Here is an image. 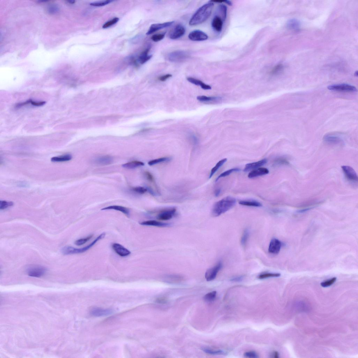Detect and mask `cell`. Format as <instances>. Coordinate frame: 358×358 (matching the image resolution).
Listing matches in <instances>:
<instances>
[{
	"label": "cell",
	"instance_id": "6f0895ef",
	"mask_svg": "<svg viewBox=\"0 0 358 358\" xmlns=\"http://www.w3.org/2000/svg\"><path fill=\"white\" fill-rule=\"evenodd\" d=\"M69 3H71V4H74V3H75V1H69Z\"/></svg>",
	"mask_w": 358,
	"mask_h": 358
},
{
	"label": "cell",
	"instance_id": "bcb514c9",
	"mask_svg": "<svg viewBox=\"0 0 358 358\" xmlns=\"http://www.w3.org/2000/svg\"><path fill=\"white\" fill-rule=\"evenodd\" d=\"M246 357L250 358H257L259 357L257 353L254 351H250L245 352L244 354Z\"/></svg>",
	"mask_w": 358,
	"mask_h": 358
},
{
	"label": "cell",
	"instance_id": "5bb4252c",
	"mask_svg": "<svg viewBox=\"0 0 358 358\" xmlns=\"http://www.w3.org/2000/svg\"><path fill=\"white\" fill-rule=\"evenodd\" d=\"M224 22L223 19L219 16L215 15L212 20V27L216 32H221L223 29Z\"/></svg>",
	"mask_w": 358,
	"mask_h": 358
},
{
	"label": "cell",
	"instance_id": "b9f144b4",
	"mask_svg": "<svg viewBox=\"0 0 358 358\" xmlns=\"http://www.w3.org/2000/svg\"><path fill=\"white\" fill-rule=\"evenodd\" d=\"M119 20V19L118 18H115L114 19L108 21L103 25V28H106L110 27V26H113V25H115L117 23Z\"/></svg>",
	"mask_w": 358,
	"mask_h": 358
},
{
	"label": "cell",
	"instance_id": "30bf717a",
	"mask_svg": "<svg viewBox=\"0 0 358 358\" xmlns=\"http://www.w3.org/2000/svg\"><path fill=\"white\" fill-rule=\"evenodd\" d=\"M185 32L186 29L184 26L181 24H178L170 32L169 37L170 39L175 40L183 36Z\"/></svg>",
	"mask_w": 358,
	"mask_h": 358
},
{
	"label": "cell",
	"instance_id": "60d3db41",
	"mask_svg": "<svg viewBox=\"0 0 358 358\" xmlns=\"http://www.w3.org/2000/svg\"><path fill=\"white\" fill-rule=\"evenodd\" d=\"M165 32L161 34H155L153 35L152 37H151V39L153 41L158 42L162 40L165 37Z\"/></svg>",
	"mask_w": 358,
	"mask_h": 358
},
{
	"label": "cell",
	"instance_id": "8d00e7d4",
	"mask_svg": "<svg viewBox=\"0 0 358 358\" xmlns=\"http://www.w3.org/2000/svg\"><path fill=\"white\" fill-rule=\"evenodd\" d=\"M249 230L247 229H245L244 231L241 241V245L243 246H245L246 244L249 237Z\"/></svg>",
	"mask_w": 358,
	"mask_h": 358
},
{
	"label": "cell",
	"instance_id": "f546056e",
	"mask_svg": "<svg viewBox=\"0 0 358 358\" xmlns=\"http://www.w3.org/2000/svg\"><path fill=\"white\" fill-rule=\"evenodd\" d=\"M275 164L276 165H288L290 164L289 162L286 158L280 157L276 158L274 162Z\"/></svg>",
	"mask_w": 358,
	"mask_h": 358
},
{
	"label": "cell",
	"instance_id": "11a10c76",
	"mask_svg": "<svg viewBox=\"0 0 358 358\" xmlns=\"http://www.w3.org/2000/svg\"><path fill=\"white\" fill-rule=\"evenodd\" d=\"M221 190L220 188H218L217 189L215 190V196H218L221 193Z\"/></svg>",
	"mask_w": 358,
	"mask_h": 358
},
{
	"label": "cell",
	"instance_id": "3957f363",
	"mask_svg": "<svg viewBox=\"0 0 358 358\" xmlns=\"http://www.w3.org/2000/svg\"><path fill=\"white\" fill-rule=\"evenodd\" d=\"M106 233H103L100 235L98 237L96 238L95 240H94L91 243L86 247L82 248H76L74 247L70 246H66L63 248L62 249V252L64 255H71L77 254L82 253L86 252L90 248L93 246L96 243H97L98 241L99 240L103 239L106 236Z\"/></svg>",
	"mask_w": 358,
	"mask_h": 358
},
{
	"label": "cell",
	"instance_id": "9f6ffc18",
	"mask_svg": "<svg viewBox=\"0 0 358 358\" xmlns=\"http://www.w3.org/2000/svg\"><path fill=\"white\" fill-rule=\"evenodd\" d=\"M272 357L278 358L279 357V354L277 352H273V353L272 355Z\"/></svg>",
	"mask_w": 358,
	"mask_h": 358
},
{
	"label": "cell",
	"instance_id": "8fae6325",
	"mask_svg": "<svg viewBox=\"0 0 358 358\" xmlns=\"http://www.w3.org/2000/svg\"><path fill=\"white\" fill-rule=\"evenodd\" d=\"M188 38L191 40L194 41H199L207 40L208 36L203 32L200 30H196L189 33Z\"/></svg>",
	"mask_w": 358,
	"mask_h": 358
},
{
	"label": "cell",
	"instance_id": "7c38bea8",
	"mask_svg": "<svg viewBox=\"0 0 358 358\" xmlns=\"http://www.w3.org/2000/svg\"><path fill=\"white\" fill-rule=\"evenodd\" d=\"M282 243L277 238H274L271 241L269 245V252L273 254H277L280 252Z\"/></svg>",
	"mask_w": 358,
	"mask_h": 358
},
{
	"label": "cell",
	"instance_id": "d6986e66",
	"mask_svg": "<svg viewBox=\"0 0 358 358\" xmlns=\"http://www.w3.org/2000/svg\"><path fill=\"white\" fill-rule=\"evenodd\" d=\"M113 311L109 309H94L91 311V314L96 317L106 316L112 314Z\"/></svg>",
	"mask_w": 358,
	"mask_h": 358
},
{
	"label": "cell",
	"instance_id": "ba28073f",
	"mask_svg": "<svg viewBox=\"0 0 358 358\" xmlns=\"http://www.w3.org/2000/svg\"><path fill=\"white\" fill-rule=\"evenodd\" d=\"M342 169L347 179L352 182H357V174L352 167L348 165H343L342 167Z\"/></svg>",
	"mask_w": 358,
	"mask_h": 358
},
{
	"label": "cell",
	"instance_id": "c3c4849f",
	"mask_svg": "<svg viewBox=\"0 0 358 358\" xmlns=\"http://www.w3.org/2000/svg\"><path fill=\"white\" fill-rule=\"evenodd\" d=\"M146 177V179L148 180L149 181L151 182H153L154 181V178L150 172H146L145 173Z\"/></svg>",
	"mask_w": 358,
	"mask_h": 358
},
{
	"label": "cell",
	"instance_id": "ee69618b",
	"mask_svg": "<svg viewBox=\"0 0 358 358\" xmlns=\"http://www.w3.org/2000/svg\"><path fill=\"white\" fill-rule=\"evenodd\" d=\"M132 190L136 193L143 194L147 191V189L143 187L139 186L132 188Z\"/></svg>",
	"mask_w": 358,
	"mask_h": 358
},
{
	"label": "cell",
	"instance_id": "603a6c76",
	"mask_svg": "<svg viewBox=\"0 0 358 358\" xmlns=\"http://www.w3.org/2000/svg\"><path fill=\"white\" fill-rule=\"evenodd\" d=\"M239 204L241 205L252 206V207H260L262 206L260 203L255 200H243L239 201Z\"/></svg>",
	"mask_w": 358,
	"mask_h": 358
},
{
	"label": "cell",
	"instance_id": "ffe728a7",
	"mask_svg": "<svg viewBox=\"0 0 358 358\" xmlns=\"http://www.w3.org/2000/svg\"><path fill=\"white\" fill-rule=\"evenodd\" d=\"M141 225L144 226H154L158 227H166L170 225V224L163 223L154 220L146 221L142 222L140 223Z\"/></svg>",
	"mask_w": 358,
	"mask_h": 358
},
{
	"label": "cell",
	"instance_id": "f907efd6",
	"mask_svg": "<svg viewBox=\"0 0 358 358\" xmlns=\"http://www.w3.org/2000/svg\"><path fill=\"white\" fill-rule=\"evenodd\" d=\"M167 301V299L165 298H159L156 299V302L160 304H165Z\"/></svg>",
	"mask_w": 358,
	"mask_h": 358
},
{
	"label": "cell",
	"instance_id": "4fadbf2b",
	"mask_svg": "<svg viewBox=\"0 0 358 358\" xmlns=\"http://www.w3.org/2000/svg\"><path fill=\"white\" fill-rule=\"evenodd\" d=\"M174 23V21H170L163 23H158L151 25L149 27L148 31L146 33L147 35L152 34L158 30L163 29V28L169 27L172 25Z\"/></svg>",
	"mask_w": 358,
	"mask_h": 358
},
{
	"label": "cell",
	"instance_id": "7a4b0ae2",
	"mask_svg": "<svg viewBox=\"0 0 358 358\" xmlns=\"http://www.w3.org/2000/svg\"><path fill=\"white\" fill-rule=\"evenodd\" d=\"M236 203V199L232 197L227 196L216 202L214 205L212 215L217 217L226 212L234 206Z\"/></svg>",
	"mask_w": 358,
	"mask_h": 358
},
{
	"label": "cell",
	"instance_id": "1f68e13d",
	"mask_svg": "<svg viewBox=\"0 0 358 358\" xmlns=\"http://www.w3.org/2000/svg\"><path fill=\"white\" fill-rule=\"evenodd\" d=\"M217 295V292L213 291L210 292L208 293L205 295L204 297V299L205 301L207 302H211L215 300V299Z\"/></svg>",
	"mask_w": 358,
	"mask_h": 358
},
{
	"label": "cell",
	"instance_id": "52a82bcc",
	"mask_svg": "<svg viewBox=\"0 0 358 358\" xmlns=\"http://www.w3.org/2000/svg\"><path fill=\"white\" fill-rule=\"evenodd\" d=\"M176 211L175 208H167L160 211L158 213L157 219L160 220H168L172 218L175 215Z\"/></svg>",
	"mask_w": 358,
	"mask_h": 358
},
{
	"label": "cell",
	"instance_id": "9c48e42d",
	"mask_svg": "<svg viewBox=\"0 0 358 358\" xmlns=\"http://www.w3.org/2000/svg\"><path fill=\"white\" fill-rule=\"evenodd\" d=\"M222 263L220 262L215 267L209 269L206 271L205 278L206 281H210L214 279L217 276V274L222 268Z\"/></svg>",
	"mask_w": 358,
	"mask_h": 358
},
{
	"label": "cell",
	"instance_id": "f5cc1de1",
	"mask_svg": "<svg viewBox=\"0 0 358 358\" xmlns=\"http://www.w3.org/2000/svg\"><path fill=\"white\" fill-rule=\"evenodd\" d=\"M201 87H202L203 89L204 90H210L211 89V87L210 85L206 84H205L204 83L201 85Z\"/></svg>",
	"mask_w": 358,
	"mask_h": 358
},
{
	"label": "cell",
	"instance_id": "2e32d148",
	"mask_svg": "<svg viewBox=\"0 0 358 358\" xmlns=\"http://www.w3.org/2000/svg\"><path fill=\"white\" fill-rule=\"evenodd\" d=\"M323 139L327 143L332 144H339L343 141L339 136L334 134H329L325 135Z\"/></svg>",
	"mask_w": 358,
	"mask_h": 358
},
{
	"label": "cell",
	"instance_id": "ab89813d",
	"mask_svg": "<svg viewBox=\"0 0 358 358\" xmlns=\"http://www.w3.org/2000/svg\"><path fill=\"white\" fill-rule=\"evenodd\" d=\"M93 236V235H91L87 237L86 238H81V239H78L75 242V243L76 245L80 246L84 244L87 241L89 240Z\"/></svg>",
	"mask_w": 358,
	"mask_h": 358
},
{
	"label": "cell",
	"instance_id": "d4e9b609",
	"mask_svg": "<svg viewBox=\"0 0 358 358\" xmlns=\"http://www.w3.org/2000/svg\"><path fill=\"white\" fill-rule=\"evenodd\" d=\"M113 161L112 157L109 156H104L98 158L97 162L101 165H108L111 164Z\"/></svg>",
	"mask_w": 358,
	"mask_h": 358
},
{
	"label": "cell",
	"instance_id": "cb8c5ba5",
	"mask_svg": "<svg viewBox=\"0 0 358 358\" xmlns=\"http://www.w3.org/2000/svg\"><path fill=\"white\" fill-rule=\"evenodd\" d=\"M144 165H145V164L143 162L134 161L124 164L122 165V167L124 168L131 169L144 166Z\"/></svg>",
	"mask_w": 358,
	"mask_h": 358
},
{
	"label": "cell",
	"instance_id": "836d02e7",
	"mask_svg": "<svg viewBox=\"0 0 358 358\" xmlns=\"http://www.w3.org/2000/svg\"><path fill=\"white\" fill-rule=\"evenodd\" d=\"M240 170L239 168H234L226 171V172H224L221 174L218 177H217L215 181H218V180L221 178L225 177H226V176L229 175L230 174L232 173L233 172H238V171H239Z\"/></svg>",
	"mask_w": 358,
	"mask_h": 358
},
{
	"label": "cell",
	"instance_id": "f6af8a7d",
	"mask_svg": "<svg viewBox=\"0 0 358 358\" xmlns=\"http://www.w3.org/2000/svg\"><path fill=\"white\" fill-rule=\"evenodd\" d=\"M187 80L193 84L197 85H200V86L203 83L202 81H200V80L192 77L187 78Z\"/></svg>",
	"mask_w": 358,
	"mask_h": 358
},
{
	"label": "cell",
	"instance_id": "277c9868",
	"mask_svg": "<svg viewBox=\"0 0 358 358\" xmlns=\"http://www.w3.org/2000/svg\"><path fill=\"white\" fill-rule=\"evenodd\" d=\"M188 53L183 51H176L171 53L168 55V59L172 62H179L183 61L188 57Z\"/></svg>",
	"mask_w": 358,
	"mask_h": 358
},
{
	"label": "cell",
	"instance_id": "ac0fdd59",
	"mask_svg": "<svg viewBox=\"0 0 358 358\" xmlns=\"http://www.w3.org/2000/svg\"><path fill=\"white\" fill-rule=\"evenodd\" d=\"M269 173L268 169L265 168H259L255 169L250 172L248 174V177L252 179L260 176H262L268 174Z\"/></svg>",
	"mask_w": 358,
	"mask_h": 358
},
{
	"label": "cell",
	"instance_id": "9a60e30c",
	"mask_svg": "<svg viewBox=\"0 0 358 358\" xmlns=\"http://www.w3.org/2000/svg\"><path fill=\"white\" fill-rule=\"evenodd\" d=\"M112 248L114 251L121 257H126L131 254V252L120 244L113 243Z\"/></svg>",
	"mask_w": 358,
	"mask_h": 358
},
{
	"label": "cell",
	"instance_id": "e0dca14e",
	"mask_svg": "<svg viewBox=\"0 0 358 358\" xmlns=\"http://www.w3.org/2000/svg\"><path fill=\"white\" fill-rule=\"evenodd\" d=\"M267 162V160L266 159H264L255 162L247 164L245 165L244 171L247 172L249 170H255L266 164Z\"/></svg>",
	"mask_w": 358,
	"mask_h": 358
},
{
	"label": "cell",
	"instance_id": "6da1fadb",
	"mask_svg": "<svg viewBox=\"0 0 358 358\" xmlns=\"http://www.w3.org/2000/svg\"><path fill=\"white\" fill-rule=\"evenodd\" d=\"M214 5L213 3L210 1L199 8L190 19V25H197L207 20L211 15Z\"/></svg>",
	"mask_w": 358,
	"mask_h": 358
},
{
	"label": "cell",
	"instance_id": "db71d44e",
	"mask_svg": "<svg viewBox=\"0 0 358 358\" xmlns=\"http://www.w3.org/2000/svg\"><path fill=\"white\" fill-rule=\"evenodd\" d=\"M314 207H315L314 206H311V207L306 208H304L303 209L300 210V211H298V212L299 213H304L305 212L309 211V210L312 209V208H314Z\"/></svg>",
	"mask_w": 358,
	"mask_h": 358
},
{
	"label": "cell",
	"instance_id": "816d5d0a",
	"mask_svg": "<svg viewBox=\"0 0 358 358\" xmlns=\"http://www.w3.org/2000/svg\"><path fill=\"white\" fill-rule=\"evenodd\" d=\"M243 276H240L231 279V281H233V282H239L243 280Z\"/></svg>",
	"mask_w": 358,
	"mask_h": 358
},
{
	"label": "cell",
	"instance_id": "f1b7e54d",
	"mask_svg": "<svg viewBox=\"0 0 358 358\" xmlns=\"http://www.w3.org/2000/svg\"><path fill=\"white\" fill-rule=\"evenodd\" d=\"M45 101H40V102H37V101H33L31 99H30L29 100L25 101V102L20 103V106L21 107L26 106L27 105L31 104L33 106H43L45 104Z\"/></svg>",
	"mask_w": 358,
	"mask_h": 358
},
{
	"label": "cell",
	"instance_id": "44dd1931",
	"mask_svg": "<svg viewBox=\"0 0 358 358\" xmlns=\"http://www.w3.org/2000/svg\"><path fill=\"white\" fill-rule=\"evenodd\" d=\"M151 47H148L144 51L139 57V61L141 64H143L148 61L152 58V55H149L148 53L150 51Z\"/></svg>",
	"mask_w": 358,
	"mask_h": 358
},
{
	"label": "cell",
	"instance_id": "e575fe53",
	"mask_svg": "<svg viewBox=\"0 0 358 358\" xmlns=\"http://www.w3.org/2000/svg\"><path fill=\"white\" fill-rule=\"evenodd\" d=\"M202 350L205 353L212 355H224L226 354L225 352L222 350H213L206 348H203Z\"/></svg>",
	"mask_w": 358,
	"mask_h": 358
},
{
	"label": "cell",
	"instance_id": "74e56055",
	"mask_svg": "<svg viewBox=\"0 0 358 358\" xmlns=\"http://www.w3.org/2000/svg\"><path fill=\"white\" fill-rule=\"evenodd\" d=\"M13 205V203L6 201H0V209L4 210Z\"/></svg>",
	"mask_w": 358,
	"mask_h": 358
},
{
	"label": "cell",
	"instance_id": "5b68a950",
	"mask_svg": "<svg viewBox=\"0 0 358 358\" xmlns=\"http://www.w3.org/2000/svg\"><path fill=\"white\" fill-rule=\"evenodd\" d=\"M329 90L334 91L349 92L357 91L355 87L347 84H339L330 85L328 87Z\"/></svg>",
	"mask_w": 358,
	"mask_h": 358
},
{
	"label": "cell",
	"instance_id": "7402d4cb",
	"mask_svg": "<svg viewBox=\"0 0 358 358\" xmlns=\"http://www.w3.org/2000/svg\"><path fill=\"white\" fill-rule=\"evenodd\" d=\"M113 210L120 211L124 214L127 215V216L129 215V210L128 208L121 206H111L106 208H103L102 209H101V210Z\"/></svg>",
	"mask_w": 358,
	"mask_h": 358
},
{
	"label": "cell",
	"instance_id": "8992f818",
	"mask_svg": "<svg viewBox=\"0 0 358 358\" xmlns=\"http://www.w3.org/2000/svg\"><path fill=\"white\" fill-rule=\"evenodd\" d=\"M46 272V269L39 265H34L30 267L27 270V273L30 276L40 277L44 276Z\"/></svg>",
	"mask_w": 358,
	"mask_h": 358
},
{
	"label": "cell",
	"instance_id": "7bdbcfd3",
	"mask_svg": "<svg viewBox=\"0 0 358 358\" xmlns=\"http://www.w3.org/2000/svg\"><path fill=\"white\" fill-rule=\"evenodd\" d=\"M336 280V277L333 278L332 279H329L328 280L325 281L321 283V286L323 287H327L331 286V285L333 284L335 282Z\"/></svg>",
	"mask_w": 358,
	"mask_h": 358
},
{
	"label": "cell",
	"instance_id": "7dc6e473",
	"mask_svg": "<svg viewBox=\"0 0 358 358\" xmlns=\"http://www.w3.org/2000/svg\"><path fill=\"white\" fill-rule=\"evenodd\" d=\"M58 8L56 5H53L49 8V12L51 14H55L58 11Z\"/></svg>",
	"mask_w": 358,
	"mask_h": 358
},
{
	"label": "cell",
	"instance_id": "4316f807",
	"mask_svg": "<svg viewBox=\"0 0 358 358\" xmlns=\"http://www.w3.org/2000/svg\"><path fill=\"white\" fill-rule=\"evenodd\" d=\"M227 161V158H225L224 159L221 160L219 161L218 163L217 164L215 167L212 169L211 172H210L209 178H211L212 177L214 174H215L217 171L223 165L224 163H226V162Z\"/></svg>",
	"mask_w": 358,
	"mask_h": 358
},
{
	"label": "cell",
	"instance_id": "4dcf8cb0",
	"mask_svg": "<svg viewBox=\"0 0 358 358\" xmlns=\"http://www.w3.org/2000/svg\"><path fill=\"white\" fill-rule=\"evenodd\" d=\"M197 99L202 102H209V101H216L219 99V98L217 97H208L206 96H198Z\"/></svg>",
	"mask_w": 358,
	"mask_h": 358
},
{
	"label": "cell",
	"instance_id": "d6a6232c",
	"mask_svg": "<svg viewBox=\"0 0 358 358\" xmlns=\"http://www.w3.org/2000/svg\"><path fill=\"white\" fill-rule=\"evenodd\" d=\"M170 158L168 157H163L158 158V159L153 160L149 161L148 162V165L151 166V165H154L158 163L168 161L169 160H170Z\"/></svg>",
	"mask_w": 358,
	"mask_h": 358
},
{
	"label": "cell",
	"instance_id": "d590c367",
	"mask_svg": "<svg viewBox=\"0 0 358 358\" xmlns=\"http://www.w3.org/2000/svg\"><path fill=\"white\" fill-rule=\"evenodd\" d=\"M281 276L279 273H265L262 274L258 276L260 279H263L270 277H279Z\"/></svg>",
	"mask_w": 358,
	"mask_h": 358
},
{
	"label": "cell",
	"instance_id": "f35d334b",
	"mask_svg": "<svg viewBox=\"0 0 358 358\" xmlns=\"http://www.w3.org/2000/svg\"><path fill=\"white\" fill-rule=\"evenodd\" d=\"M113 1H110V0H107L106 1H100L95 2L92 3L90 4L92 6L96 7H101L104 6L105 5H107L108 4L111 3Z\"/></svg>",
	"mask_w": 358,
	"mask_h": 358
},
{
	"label": "cell",
	"instance_id": "484cf974",
	"mask_svg": "<svg viewBox=\"0 0 358 358\" xmlns=\"http://www.w3.org/2000/svg\"><path fill=\"white\" fill-rule=\"evenodd\" d=\"M72 156L70 154L55 157L51 158V161L53 162H60L69 161L72 159Z\"/></svg>",
	"mask_w": 358,
	"mask_h": 358
},
{
	"label": "cell",
	"instance_id": "83f0119b",
	"mask_svg": "<svg viewBox=\"0 0 358 358\" xmlns=\"http://www.w3.org/2000/svg\"><path fill=\"white\" fill-rule=\"evenodd\" d=\"M227 7L225 5L220 4L219 5L218 11L220 14V16L223 19L224 22H225L227 18Z\"/></svg>",
	"mask_w": 358,
	"mask_h": 358
},
{
	"label": "cell",
	"instance_id": "681fc988",
	"mask_svg": "<svg viewBox=\"0 0 358 358\" xmlns=\"http://www.w3.org/2000/svg\"><path fill=\"white\" fill-rule=\"evenodd\" d=\"M172 75L170 74H167L165 75L160 77L158 78V79L162 82H165L168 79V78L172 77Z\"/></svg>",
	"mask_w": 358,
	"mask_h": 358
}]
</instances>
